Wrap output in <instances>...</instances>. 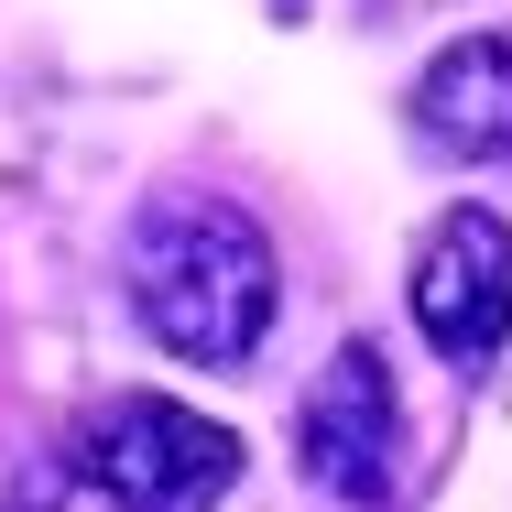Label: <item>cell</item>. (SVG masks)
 <instances>
[{"mask_svg":"<svg viewBox=\"0 0 512 512\" xmlns=\"http://www.w3.org/2000/svg\"><path fill=\"white\" fill-rule=\"evenodd\" d=\"M404 131L436 164H491V153H512V33H458L404 88Z\"/></svg>","mask_w":512,"mask_h":512,"instance_id":"cell-5","label":"cell"},{"mask_svg":"<svg viewBox=\"0 0 512 512\" xmlns=\"http://www.w3.org/2000/svg\"><path fill=\"white\" fill-rule=\"evenodd\" d=\"M295 469L349 512L393 502V480H404V393H393V360L371 338H338L316 360L306 404H295Z\"/></svg>","mask_w":512,"mask_h":512,"instance_id":"cell-3","label":"cell"},{"mask_svg":"<svg viewBox=\"0 0 512 512\" xmlns=\"http://www.w3.org/2000/svg\"><path fill=\"white\" fill-rule=\"evenodd\" d=\"M120 284L153 349H175L186 371H240L273 306H284V273H273V240L262 218L207 186H164V197L131 207V240H120Z\"/></svg>","mask_w":512,"mask_h":512,"instance_id":"cell-1","label":"cell"},{"mask_svg":"<svg viewBox=\"0 0 512 512\" xmlns=\"http://www.w3.org/2000/svg\"><path fill=\"white\" fill-rule=\"evenodd\" d=\"M77 469L109 491V512H218L240 480V436L175 393H109L77 425Z\"/></svg>","mask_w":512,"mask_h":512,"instance_id":"cell-2","label":"cell"},{"mask_svg":"<svg viewBox=\"0 0 512 512\" xmlns=\"http://www.w3.org/2000/svg\"><path fill=\"white\" fill-rule=\"evenodd\" d=\"M404 306H414V327L436 338V360L480 371V360L512 338V229L491 207H447V218L414 240Z\"/></svg>","mask_w":512,"mask_h":512,"instance_id":"cell-4","label":"cell"}]
</instances>
